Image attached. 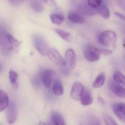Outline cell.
<instances>
[{"instance_id": "obj_1", "label": "cell", "mask_w": 125, "mask_h": 125, "mask_svg": "<svg viewBox=\"0 0 125 125\" xmlns=\"http://www.w3.org/2000/svg\"><path fill=\"white\" fill-rule=\"evenodd\" d=\"M100 42L105 47L115 48L116 45L117 36L115 31L107 30L101 32L98 37Z\"/></svg>"}, {"instance_id": "obj_2", "label": "cell", "mask_w": 125, "mask_h": 125, "mask_svg": "<svg viewBox=\"0 0 125 125\" xmlns=\"http://www.w3.org/2000/svg\"><path fill=\"white\" fill-rule=\"evenodd\" d=\"M33 43L37 49V51L42 55V56H47L48 51V45L46 44L45 41L44 39L40 37V35H34L32 37Z\"/></svg>"}, {"instance_id": "obj_3", "label": "cell", "mask_w": 125, "mask_h": 125, "mask_svg": "<svg viewBox=\"0 0 125 125\" xmlns=\"http://www.w3.org/2000/svg\"><path fill=\"white\" fill-rule=\"evenodd\" d=\"M84 56L88 62H96L100 59V54L98 48L92 45H87L84 50Z\"/></svg>"}, {"instance_id": "obj_4", "label": "cell", "mask_w": 125, "mask_h": 125, "mask_svg": "<svg viewBox=\"0 0 125 125\" xmlns=\"http://www.w3.org/2000/svg\"><path fill=\"white\" fill-rule=\"evenodd\" d=\"M6 120L7 122L10 125L14 124L18 117V111H17V107L16 105L14 102H12L9 103V105L6 108Z\"/></svg>"}, {"instance_id": "obj_5", "label": "cell", "mask_w": 125, "mask_h": 125, "mask_svg": "<svg viewBox=\"0 0 125 125\" xmlns=\"http://www.w3.org/2000/svg\"><path fill=\"white\" fill-rule=\"evenodd\" d=\"M47 56H48L50 60H51L53 63L57 64L59 67L67 65L65 62H64V59L62 58V56H61L59 52L56 49H55V48L48 49Z\"/></svg>"}, {"instance_id": "obj_6", "label": "cell", "mask_w": 125, "mask_h": 125, "mask_svg": "<svg viewBox=\"0 0 125 125\" xmlns=\"http://www.w3.org/2000/svg\"><path fill=\"white\" fill-rule=\"evenodd\" d=\"M64 62L70 69H75L77 64V56L74 50L69 48L64 55Z\"/></svg>"}, {"instance_id": "obj_7", "label": "cell", "mask_w": 125, "mask_h": 125, "mask_svg": "<svg viewBox=\"0 0 125 125\" xmlns=\"http://www.w3.org/2000/svg\"><path fill=\"white\" fill-rule=\"evenodd\" d=\"M56 75V72L52 70H45L41 73V80L46 89L51 87L53 77Z\"/></svg>"}, {"instance_id": "obj_8", "label": "cell", "mask_w": 125, "mask_h": 125, "mask_svg": "<svg viewBox=\"0 0 125 125\" xmlns=\"http://www.w3.org/2000/svg\"><path fill=\"white\" fill-rule=\"evenodd\" d=\"M112 110L117 118L122 122L125 121V105L124 103H115L112 106Z\"/></svg>"}, {"instance_id": "obj_9", "label": "cell", "mask_w": 125, "mask_h": 125, "mask_svg": "<svg viewBox=\"0 0 125 125\" xmlns=\"http://www.w3.org/2000/svg\"><path fill=\"white\" fill-rule=\"evenodd\" d=\"M84 91V87L83 84L80 82H75L71 89L70 95L71 97L75 100H79L83 92Z\"/></svg>"}, {"instance_id": "obj_10", "label": "cell", "mask_w": 125, "mask_h": 125, "mask_svg": "<svg viewBox=\"0 0 125 125\" xmlns=\"http://www.w3.org/2000/svg\"><path fill=\"white\" fill-rule=\"evenodd\" d=\"M110 87H111V91L116 95H117L118 97H122V98L125 97V89L124 86H122L119 83H117L114 81H111V84H110Z\"/></svg>"}, {"instance_id": "obj_11", "label": "cell", "mask_w": 125, "mask_h": 125, "mask_svg": "<svg viewBox=\"0 0 125 125\" xmlns=\"http://www.w3.org/2000/svg\"><path fill=\"white\" fill-rule=\"evenodd\" d=\"M67 18L70 22L73 23H76V24H82L85 22V20L81 15L78 14V12H73V11H70L68 12Z\"/></svg>"}, {"instance_id": "obj_12", "label": "cell", "mask_w": 125, "mask_h": 125, "mask_svg": "<svg viewBox=\"0 0 125 125\" xmlns=\"http://www.w3.org/2000/svg\"><path fill=\"white\" fill-rule=\"evenodd\" d=\"M81 101V103L83 106H88L92 104L93 103V97L92 96V94L87 89H84V91L79 100Z\"/></svg>"}, {"instance_id": "obj_13", "label": "cell", "mask_w": 125, "mask_h": 125, "mask_svg": "<svg viewBox=\"0 0 125 125\" xmlns=\"http://www.w3.org/2000/svg\"><path fill=\"white\" fill-rule=\"evenodd\" d=\"M5 36L10 50H15L19 48L21 42H20L18 40H17L10 34H6Z\"/></svg>"}, {"instance_id": "obj_14", "label": "cell", "mask_w": 125, "mask_h": 125, "mask_svg": "<svg viewBox=\"0 0 125 125\" xmlns=\"http://www.w3.org/2000/svg\"><path fill=\"white\" fill-rule=\"evenodd\" d=\"M51 122L53 125H66V122H65L63 116L56 111H54L51 114Z\"/></svg>"}, {"instance_id": "obj_15", "label": "cell", "mask_w": 125, "mask_h": 125, "mask_svg": "<svg viewBox=\"0 0 125 125\" xmlns=\"http://www.w3.org/2000/svg\"><path fill=\"white\" fill-rule=\"evenodd\" d=\"M9 97L7 94L4 91L0 90V112L4 111L9 105Z\"/></svg>"}, {"instance_id": "obj_16", "label": "cell", "mask_w": 125, "mask_h": 125, "mask_svg": "<svg viewBox=\"0 0 125 125\" xmlns=\"http://www.w3.org/2000/svg\"><path fill=\"white\" fill-rule=\"evenodd\" d=\"M54 31L64 41L67 42H70L73 41V35L71 34V33L68 32V31H66L63 29H54Z\"/></svg>"}, {"instance_id": "obj_17", "label": "cell", "mask_w": 125, "mask_h": 125, "mask_svg": "<svg viewBox=\"0 0 125 125\" xmlns=\"http://www.w3.org/2000/svg\"><path fill=\"white\" fill-rule=\"evenodd\" d=\"M53 94L57 96V97H60L62 96L64 94V87L62 83H61L60 81L59 80H56L53 82Z\"/></svg>"}, {"instance_id": "obj_18", "label": "cell", "mask_w": 125, "mask_h": 125, "mask_svg": "<svg viewBox=\"0 0 125 125\" xmlns=\"http://www.w3.org/2000/svg\"><path fill=\"white\" fill-rule=\"evenodd\" d=\"M97 12L105 20H108L111 17V12L108 7L105 4H100L97 9Z\"/></svg>"}, {"instance_id": "obj_19", "label": "cell", "mask_w": 125, "mask_h": 125, "mask_svg": "<svg viewBox=\"0 0 125 125\" xmlns=\"http://www.w3.org/2000/svg\"><path fill=\"white\" fill-rule=\"evenodd\" d=\"M105 81V73L102 72L97 76L96 79L94 80L93 83V87L94 89L101 88L104 85Z\"/></svg>"}, {"instance_id": "obj_20", "label": "cell", "mask_w": 125, "mask_h": 125, "mask_svg": "<svg viewBox=\"0 0 125 125\" xmlns=\"http://www.w3.org/2000/svg\"><path fill=\"white\" fill-rule=\"evenodd\" d=\"M18 73L12 70H10V72H9V80H10V82L12 84V86L15 89L18 88Z\"/></svg>"}, {"instance_id": "obj_21", "label": "cell", "mask_w": 125, "mask_h": 125, "mask_svg": "<svg viewBox=\"0 0 125 125\" xmlns=\"http://www.w3.org/2000/svg\"><path fill=\"white\" fill-rule=\"evenodd\" d=\"M114 81L122 86H125V75H123V73L119 70L115 71L114 73Z\"/></svg>"}, {"instance_id": "obj_22", "label": "cell", "mask_w": 125, "mask_h": 125, "mask_svg": "<svg viewBox=\"0 0 125 125\" xmlns=\"http://www.w3.org/2000/svg\"><path fill=\"white\" fill-rule=\"evenodd\" d=\"M50 18L51 22L56 25H60L64 21V15L61 14H53L50 16Z\"/></svg>"}, {"instance_id": "obj_23", "label": "cell", "mask_w": 125, "mask_h": 125, "mask_svg": "<svg viewBox=\"0 0 125 125\" xmlns=\"http://www.w3.org/2000/svg\"><path fill=\"white\" fill-rule=\"evenodd\" d=\"M31 7L37 12H42L44 10L43 4L37 0H32L31 1Z\"/></svg>"}, {"instance_id": "obj_24", "label": "cell", "mask_w": 125, "mask_h": 125, "mask_svg": "<svg viewBox=\"0 0 125 125\" xmlns=\"http://www.w3.org/2000/svg\"><path fill=\"white\" fill-rule=\"evenodd\" d=\"M103 0H87V5L92 9L96 10L100 4H103Z\"/></svg>"}, {"instance_id": "obj_25", "label": "cell", "mask_w": 125, "mask_h": 125, "mask_svg": "<svg viewBox=\"0 0 125 125\" xmlns=\"http://www.w3.org/2000/svg\"><path fill=\"white\" fill-rule=\"evenodd\" d=\"M103 119H104V122L106 125H117V123L115 122V120L111 117L109 115H107V114H104L103 115Z\"/></svg>"}, {"instance_id": "obj_26", "label": "cell", "mask_w": 125, "mask_h": 125, "mask_svg": "<svg viewBox=\"0 0 125 125\" xmlns=\"http://www.w3.org/2000/svg\"><path fill=\"white\" fill-rule=\"evenodd\" d=\"M99 53L100 55H103V56H110L113 53V51L111 49H105V48H98Z\"/></svg>"}, {"instance_id": "obj_27", "label": "cell", "mask_w": 125, "mask_h": 125, "mask_svg": "<svg viewBox=\"0 0 125 125\" xmlns=\"http://www.w3.org/2000/svg\"><path fill=\"white\" fill-rule=\"evenodd\" d=\"M41 1L46 4L47 5H49V6H53L54 7L56 5L55 0H41Z\"/></svg>"}, {"instance_id": "obj_28", "label": "cell", "mask_w": 125, "mask_h": 125, "mask_svg": "<svg viewBox=\"0 0 125 125\" xmlns=\"http://www.w3.org/2000/svg\"><path fill=\"white\" fill-rule=\"evenodd\" d=\"M115 15H116L118 18H119L121 20L125 21V15H124V14H122V13L118 12H115Z\"/></svg>"}, {"instance_id": "obj_29", "label": "cell", "mask_w": 125, "mask_h": 125, "mask_svg": "<svg viewBox=\"0 0 125 125\" xmlns=\"http://www.w3.org/2000/svg\"><path fill=\"white\" fill-rule=\"evenodd\" d=\"M4 38H5V36L4 37V36L0 33V45H1V43L3 42V41H4Z\"/></svg>"}, {"instance_id": "obj_30", "label": "cell", "mask_w": 125, "mask_h": 125, "mask_svg": "<svg viewBox=\"0 0 125 125\" xmlns=\"http://www.w3.org/2000/svg\"><path fill=\"white\" fill-rule=\"evenodd\" d=\"M98 100H99V101H100V103L101 104H103V105H105V100H104L102 97H99Z\"/></svg>"}, {"instance_id": "obj_31", "label": "cell", "mask_w": 125, "mask_h": 125, "mask_svg": "<svg viewBox=\"0 0 125 125\" xmlns=\"http://www.w3.org/2000/svg\"><path fill=\"white\" fill-rule=\"evenodd\" d=\"M39 125H46V123L42 122H39Z\"/></svg>"}, {"instance_id": "obj_32", "label": "cell", "mask_w": 125, "mask_h": 125, "mask_svg": "<svg viewBox=\"0 0 125 125\" xmlns=\"http://www.w3.org/2000/svg\"><path fill=\"white\" fill-rule=\"evenodd\" d=\"M1 64H0V71H1Z\"/></svg>"}, {"instance_id": "obj_33", "label": "cell", "mask_w": 125, "mask_h": 125, "mask_svg": "<svg viewBox=\"0 0 125 125\" xmlns=\"http://www.w3.org/2000/svg\"><path fill=\"white\" fill-rule=\"evenodd\" d=\"M10 1H13V0H10Z\"/></svg>"}]
</instances>
